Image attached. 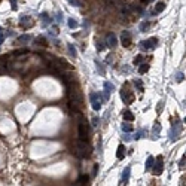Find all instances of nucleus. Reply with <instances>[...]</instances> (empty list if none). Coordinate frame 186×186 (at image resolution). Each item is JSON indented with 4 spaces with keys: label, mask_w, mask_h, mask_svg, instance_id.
I'll return each mask as SVG.
<instances>
[{
    "label": "nucleus",
    "mask_w": 186,
    "mask_h": 186,
    "mask_svg": "<svg viewBox=\"0 0 186 186\" xmlns=\"http://www.w3.org/2000/svg\"><path fill=\"white\" fill-rule=\"evenodd\" d=\"M142 61H143V55H138V57L134 58V64H140Z\"/></svg>",
    "instance_id": "nucleus-31"
},
{
    "label": "nucleus",
    "mask_w": 186,
    "mask_h": 186,
    "mask_svg": "<svg viewBox=\"0 0 186 186\" xmlns=\"http://www.w3.org/2000/svg\"><path fill=\"white\" fill-rule=\"evenodd\" d=\"M3 39H5V34H0V45H2V42H3Z\"/></svg>",
    "instance_id": "nucleus-38"
},
{
    "label": "nucleus",
    "mask_w": 186,
    "mask_h": 186,
    "mask_svg": "<svg viewBox=\"0 0 186 186\" xmlns=\"http://www.w3.org/2000/svg\"><path fill=\"white\" fill-rule=\"evenodd\" d=\"M179 167H180V168H183V167H185V155L182 156V159H180V164H179Z\"/></svg>",
    "instance_id": "nucleus-33"
},
{
    "label": "nucleus",
    "mask_w": 186,
    "mask_h": 186,
    "mask_svg": "<svg viewBox=\"0 0 186 186\" xmlns=\"http://www.w3.org/2000/svg\"><path fill=\"white\" fill-rule=\"evenodd\" d=\"M70 3L71 5H76V6H81V2H79V0H70Z\"/></svg>",
    "instance_id": "nucleus-34"
},
{
    "label": "nucleus",
    "mask_w": 186,
    "mask_h": 186,
    "mask_svg": "<svg viewBox=\"0 0 186 186\" xmlns=\"http://www.w3.org/2000/svg\"><path fill=\"white\" fill-rule=\"evenodd\" d=\"M174 125L171 127V130H170V138L171 140H177V137H179V134H180V131H182V124H180V121L179 119H174Z\"/></svg>",
    "instance_id": "nucleus-5"
},
{
    "label": "nucleus",
    "mask_w": 186,
    "mask_h": 186,
    "mask_svg": "<svg viewBox=\"0 0 186 186\" xmlns=\"http://www.w3.org/2000/svg\"><path fill=\"white\" fill-rule=\"evenodd\" d=\"M183 79H185V75H183V73H177V75H176V82H182Z\"/></svg>",
    "instance_id": "nucleus-30"
},
{
    "label": "nucleus",
    "mask_w": 186,
    "mask_h": 186,
    "mask_svg": "<svg viewBox=\"0 0 186 186\" xmlns=\"http://www.w3.org/2000/svg\"><path fill=\"white\" fill-rule=\"evenodd\" d=\"M36 43L40 45V46H46V39H45L43 36H39V37L36 39Z\"/></svg>",
    "instance_id": "nucleus-21"
},
{
    "label": "nucleus",
    "mask_w": 186,
    "mask_h": 186,
    "mask_svg": "<svg viewBox=\"0 0 186 186\" xmlns=\"http://www.w3.org/2000/svg\"><path fill=\"white\" fill-rule=\"evenodd\" d=\"M162 110H164V101L161 100V101L158 103V106H156V112H158V113H161Z\"/></svg>",
    "instance_id": "nucleus-28"
},
{
    "label": "nucleus",
    "mask_w": 186,
    "mask_h": 186,
    "mask_svg": "<svg viewBox=\"0 0 186 186\" xmlns=\"http://www.w3.org/2000/svg\"><path fill=\"white\" fill-rule=\"evenodd\" d=\"M11 6L14 11H17V0H11Z\"/></svg>",
    "instance_id": "nucleus-32"
},
{
    "label": "nucleus",
    "mask_w": 186,
    "mask_h": 186,
    "mask_svg": "<svg viewBox=\"0 0 186 186\" xmlns=\"http://www.w3.org/2000/svg\"><path fill=\"white\" fill-rule=\"evenodd\" d=\"M91 146L88 144V142H82V140H79L75 146V155L79 156V158H86V156H89L91 155Z\"/></svg>",
    "instance_id": "nucleus-2"
},
{
    "label": "nucleus",
    "mask_w": 186,
    "mask_h": 186,
    "mask_svg": "<svg viewBox=\"0 0 186 186\" xmlns=\"http://www.w3.org/2000/svg\"><path fill=\"white\" fill-rule=\"evenodd\" d=\"M125 150H127V149H125V146H124V144H119L118 152H116V158H118V159H124L125 154H127Z\"/></svg>",
    "instance_id": "nucleus-12"
},
{
    "label": "nucleus",
    "mask_w": 186,
    "mask_h": 186,
    "mask_svg": "<svg viewBox=\"0 0 186 186\" xmlns=\"http://www.w3.org/2000/svg\"><path fill=\"white\" fill-rule=\"evenodd\" d=\"M51 34H54V36L57 34V27H52L51 28Z\"/></svg>",
    "instance_id": "nucleus-35"
},
{
    "label": "nucleus",
    "mask_w": 186,
    "mask_h": 186,
    "mask_svg": "<svg viewBox=\"0 0 186 186\" xmlns=\"http://www.w3.org/2000/svg\"><path fill=\"white\" fill-rule=\"evenodd\" d=\"M67 49H69V52H70V55H71V57H76V55H77V52H76V49H75V46H73L71 43L67 45Z\"/></svg>",
    "instance_id": "nucleus-20"
},
{
    "label": "nucleus",
    "mask_w": 186,
    "mask_h": 186,
    "mask_svg": "<svg viewBox=\"0 0 186 186\" xmlns=\"http://www.w3.org/2000/svg\"><path fill=\"white\" fill-rule=\"evenodd\" d=\"M121 98L124 100L125 104H131L132 100H134V92L130 89V85H128V83H125V85L122 86V89H121Z\"/></svg>",
    "instance_id": "nucleus-3"
},
{
    "label": "nucleus",
    "mask_w": 186,
    "mask_h": 186,
    "mask_svg": "<svg viewBox=\"0 0 186 186\" xmlns=\"http://www.w3.org/2000/svg\"><path fill=\"white\" fill-rule=\"evenodd\" d=\"M40 18H42V21H43V24H45V25L49 23V15L46 14V12H43V14L40 15Z\"/></svg>",
    "instance_id": "nucleus-27"
},
{
    "label": "nucleus",
    "mask_w": 186,
    "mask_h": 186,
    "mask_svg": "<svg viewBox=\"0 0 186 186\" xmlns=\"http://www.w3.org/2000/svg\"><path fill=\"white\" fill-rule=\"evenodd\" d=\"M30 39H31V37H30L28 34H24V36H19V37L17 39V42H18V43H27V42H30Z\"/></svg>",
    "instance_id": "nucleus-16"
},
{
    "label": "nucleus",
    "mask_w": 186,
    "mask_h": 186,
    "mask_svg": "<svg viewBox=\"0 0 186 186\" xmlns=\"http://www.w3.org/2000/svg\"><path fill=\"white\" fill-rule=\"evenodd\" d=\"M164 9H165V3H164V2H158V3L155 5V12H156V14L162 12Z\"/></svg>",
    "instance_id": "nucleus-15"
},
{
    "label": "nucleus",
    "mask_w": 186,
    "mask_h": 186,
    "mask_svg": "<svg viewBox=\"0 0 186 186\" xmlns=\"http://www.w3.org/2000/svg\"><path fill=\"white\" fill-rule=\"evenodd\" d=\"M106 48V45L103 40H100V39H97V51H103Z\"/></svg>",
    "instance_id": "nucleus-25"
},
{
    "label": "nucleus",
    "mask_w": 186,
    "mask_h": 186,
    "mask_svg": "<svg viewBox=\"0 0 186 186\" xmlns=\"http://www.w3.org/2000/svg\"><path fill=\"white\" fill-rule=\"evenodd\" d=\"M89 100H91L92 109H94V110H100V107H101V97H100V94L92 92V94H89Z\"/></svg>",
    "instance_id": "nucleus-7"
},
{
    "label": "nucleus",
    "mask_w": 186,
    "mask_h": 186,
    "mask_svg": "<svg viewBox=\"0 0 186 186\" xmlns=\"http://www.w3.org/2000/svg\"><path fill=\"white\" fill-rule=\"evenodd\" d=\"M121 43H122V46H125V48L131 46L132 37H131V33H130V31H122V34H121Z\"/></svg>",
    "instance_id": "nucleus-8"
},
{
    "label": "nucleus",
    "mask_w": 186,
    "mask_h": 186,
    "mask_svg": "<svg viewBox=\"0 0 186 186\" xmlns=\"http://www.w3.org/2000/svg\"><path fill=\"white\" fill-rule=\"evenodd\" d=\"M67 24H69L70 28H76V27H77V23H76L73 18H69V19H67Z\"/></svg>",
    "instance_id": "nucleus-24"
},
{
    "label": "nucleus",
    "mask_w": 186,
    "mask_h": 186,
    "mask_svg": "<svg viewBox=\"0 0 186 186\" xmlns=\"http://www.w3.org/2000/svg\"><path fill=\"white\" fill-rule=\"evenodd\" d=\"M122 14H128V8H122Z\"/></svg>",
    "instance_id": "nucleus-37"
},
{
    "label": "nucleus",
    "mask_w": 186,
    "mask_h": 186,
    "mask_svg": "<svg viewBox=\"0 0 186 186\" xmlns=\"http://www.w3.org/2000/svg\"><path fill=\"white\" fill-rule=\"evenodd\" d=\"M156 45H158V39L156 37H150V39H148V40H142L140 42V48L143 51H152V49L156 48Z\"/></svg>",
    "instance_id": "nucleus-4"
},
{
    "label": "nucleus",
    "mask_w": 186,
    "mask_h": 186,
    "mask_svg": "<svg viewBox=\"0 0 186 186\" xmlns=\"http://www.w3.org/2000/svg\"><path fill=\"white\" fill-rule=\"evenodd\" d=\"M152 170H154V174H155V176H159V174L162 173V170H164V159H162V156L155 158Z\"/></svg>",
    "instance_id": "nucleus-6"
},
{
    "label": "nucleus",
    "mask_w": 186,
    "mask_h": 186,
    "mask_svg": "<svg viewBox=\"0 0 186 186\" xmlns=\"http://www.w3.org/2000/svg\"><path fill=\"white\" fill-rule=\"evenodd\" d=\"M148 70H149V64H142L140 69H138V73H142V75H143V73H146Z\"/></svg>",
    "instance_id": "nucleus-26"
},
{
    "label": "nucleus",
    "mask_w": 186,
    "mask_h": 186,
    "mask_svg": "<svg viewBox=\"0 0 186 186\" xmlns=\"http://www.w3.org/2000/svg\"><path fill=\"white\" fill-rule=\"evenodd\" d=\"M130 171H131L130 167H125V170L122 171V182H124V183L128 182V179H130Z\"/></svg>",
    "instance_id": "nucleus-14"
},
{
    "label": "nucleus",
    "mask_w": 186,
    "mask_h": 186,
    "mask_svg": "<svg viewBox=\"0 0 186 186\" xmlns=\"http://www.w3.org/2000/svg\"><path fill=\"white\" fill-rule=\"evenodd\" d=\"M149 25H150V23H149V21H144V23H142V24H140V31H142V33H144L146 30L149 28Z\"/></svg>",
    "instance_id": "nucleus-22"
},
{
    "label": "nucleus",
    "mask_w": 186,
    "mask_h": 186,
    "mask_svg": "<svg viewBox=\"0 0 186 186\" xmlns=\"http://www.w3.org/2000/svg\"><path fill=\"white\" fill-rule=\"evenodd\" d=\"M106 43H107L109 48H115V46H116L118 39H116V36L113 34V33H109V34L106 36Z\"/></svg>",
    "instance_id": "nucleus-10"
},
{
    "label": "nucleus",
    "mask_w": 186,
    "mask_h": 186,
    "mask_svg": "<svg viewBox=\"0 0 186 186\" xmlns=\"http://www.w3.org/2000/svg\"><path fill=\"white\" fill-rule=\"evenodd\" d=\"M132 130H134V128H132V125H131L130 122H124V124H122V131H124V132H131Z\"/></svg>",
    "instance_id": "nucleus-17"
},
{
    "label": "nucleus",
    "mask_w": 186,
    "mask_h": 186,
    "mask_svg": "<svg viewBox=\"0 0 186 186\" xmlns=\"http://www.w3.org/2000/svg\"><path fill=\"white\" fill-rule=\"evenodd\" d=\"M159 132H161V124H159V122H155L154 131H152V138H154V140H156V137H158Z\"/></svg>",
    "instance_id": "nucleus-13"
},
{
    "label": "nucleus",
    "mask_w": 186,
    "mask_h": 186,
    "mask_svg": "<svg viewBox=\"0 0 186 186\" xmlns=\"http://www.w3.org/2000/svg\"><path fill=\"white\" fill-rule=\"evenodd\" d=\"M104 89H106V92H107V94H110V92H113L115 86H113V83H110V82H106V83H104Z\"/></svg>",
    "instance_id": "nucleus-19"
},
{
    "label": "nucleus",
    "mask_w": 186,
    "mask_h": 186,
    "mask_svg": "<svg viewBox=\"0 0 186 186\" xmlns=\"http://www.w3.org/2000/svg\"><path fill=\"white\" fill-rule=\"evenodd\" d=\"M33 24H34V21L31 19V17L21 15V18H19V25H21L23 28H28V27H31Z\"/></svg>",
    "instance_id": "nucleus-9"
},
{
    "label": "nucleus",
    "mask_w": 186,
    "mask_h": 186,
    "mask_svg": "<svg viewBox=\"0 0 186 186\" xmlns=\"http://www.w3.org/2000/svg\"><path fill=\"white\" fill-rule=\"evenodd\" d=\"M95 66H97V71L100 73L101 76H104V73H106V71H104V69H103V64H100L98 61H95Z\"/></svg>",
    "instance_id": "nucleus-23"
},
{
    "label": "nucleus",
    "mask_w": 186,
    "mask_h": 186,
    "mask_svg": "<svg viewBox=\"0 0 186 186\" xmlns=\"http://www.w3.org/2000/svg\"><path fill=\"white\" fill-rule=\"evenodd\" d=\"M79 116V127H77V134H79V138L82 142H88L89 138V125H88V121L85 118L81 116V113H77Z\"/></svg>",
    "instance_id": "nucleus-1"
},
{
    "label": "nucleus",
    "mask_w": 186,
    "mask_h": 186,
    "mask_svg": "<svg viewBox=\"0 0 186 186\" xmlns=\"http://www.w3.org/2000/svg\"><path fill=\"white\" fill-rule=\"evenodd\" d=\"M150 2H154V0H142V3H143V5H149Z\"/></svg>",
    "instance_id": "nucleus-36"
},
{
    "label": "nucleus",
    "mask_w": 186,
    "mask_h": 186,
    "mask_svg": "<svg viewBox=\"0 0 186 186\" xmlns=\"http://www.w3.org/2000/svg\"><path fill=\"white\" fill-rule=\"evenodd\" d=\"M154 161H155L154 156H148V161H146V170H152V167H154Z\"/></svg>",
    "instance_id": "nucleus-18"
},
{
    "label": "nucleus",
    "mask_w": 186,
    "mask_h": 186,
    "mask_svg": "<svg viewBox=\"0 0 186 186\" xmlns=\"http://www.w3.org/2000/svg\"><path fill=\"white\" fill-rule=\"evenodd\" d=\"M122 118H124V121H127V122H132V121H134V115H132L130 110H124L122 112Z\"/></svg>",
    "instance_id": "nucleus-11"
},
{
    "label": "nucleus",
    "mask_w": 186,
    "mask_h": 186,
    "mask_svg": "<svg viewBox=\"0 0 186 186\" xmlns=\"http://www.w3.org/2000/svg\"><path fill=\"white\" fill-rule=\"evenodd\" d=\"M134 85L138 88V91L143 92V85H142V81H138V79H137V81H134Z\"/></svg>",
    "instance_id": "nucleus-29"
}]
</instances>
